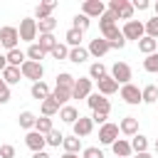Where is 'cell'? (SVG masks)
<instances>
[{
  "label": "cell",
  "instance_id": "9a60e30c",
  "mask_svg": "<svg viewBox=\"0 0 158 158\" xmlns=\"http://www.w3.org/2000/svg\"><path fill=\"white\" fill-rule=\"evenodd\" d=\"M72 128H74V136L77 138H84V136H89L94 131V121H91V116H79V121Z\"/></svg>",
  "mask_w": 158,
  "mask_h": 158
},
{
  "label": "cell",
  "instance_id": "ac0fdd59",
  "mask_svg": "<svg viewBox=\"0 0 158 158\" xmlns=\"http://www.w3.org/2000/svg\"><path fill=\"white\" fill-rule=\"evenodd\" d=\"M30 94H32V99H37V101L42 104L44 99H49V94H52V91H49V86H47L44 81H35V84L30 86Z\"/></svg>",
  "mask_w": 158,
  "mask_h": 158
},
{
  "label": "cell",
  "instance_id": "8d00e7d4",
  "mask_svg": "<svg viewBox=\"0 0 158 158\" xmlns=\"http://www.w3.org/2000/svg\"><path fill=\"white\" fill-rule=\"evenodd\" d=\"M89 25H91V20H89L84 12L74 15V20H72V27H74V30H79V32H86V30H89Z\"/></svg>",
  "mask_w": 158,
  "mask_h": 158
},
{
  "label": "cell",
  "instance_id": "9f6ffc18",
  "mask_svg": "<svg viewBox=\"0 0 158 158\" xmlns=\"http://www.w3.org/2000/svg\"><path fill=\"white\" fill-rule=\"evenodd\" d=\"M156 153H158V141H156Z\"/></svg>",
  "mask_w": 158,
  "mask_h": 158
},
{
  "label": "cell",
  "instance_id": "4316f807",
  "mask_svg": "<svg viewBox=\"0 0 158 158\" xmlns=\"http://www.w3.org/2000/svg\"><path fill=\"white\" fill-rule=\"evenodd\" d=\"M59 106H67V101L72 99V89H62V86H54L52 89V94H49Z\"/></svg>",
  "mask_w": 158,
  "mask_h": 158
},
{
  "label": "cell",
  "instance_id": "f35d334b",
  "mask_svg": "<svg viewBox=\"0 0 158 158\" xmlns=\"http://www.w3.org/2000/svg\"><path fill=\"white\" fill-rule=\"evenodd\" d=\"M116 20H118V17H116L114 12H109V10H106V12H104V15L99 17V30L104 32V30H109V27H114V25H116Z\"/></svg>",
  "mask_w": 158,
  "mask_h": 158
},
{
  "label": "cell",
  "instance_id": "83f0119b",
  "mask_svg": "<svg viewBox=\"0 0 158 158\" xmlns=\"http://www.w3.org/2000/svg\"><path fill=\"white\" fill-rule=\"evenodd\" d=\"M62 148H64V153H79V151H81V138H77L74 133H72V136H64Z\"/></svg>",
  "mask_w": 158,
  "mask_h": 158
},
{
  "label": "cell",
  "instance_id": "f546056e",
  "mask_svg": "<svg viewBox=\"0 0 158 158\" xmlns=\"http://www.w3.org/2000/svg\"><path fill=\"white\" fill-rule=\"evenodd\" d=\"M25 54H27V59H30V62H42V59L47 57V52H44V49H42L37 42H35V44H30Z\"/></svg>",
  "mask_w": 158,
  "mask_h": 158
},
{
  "label": "cell",
  "instance_id": "ffe728a7",
  "mask_svg": "<svg viewBox=\"0 0 158 158\" xmlns=\"http://www.w3.org/2000/svg\"><path fill=\"white\" fill-rule=\"evenodd\" d=\"M81 40H84V32H79V30H74V27H69L67 30V35H64V44L72 49V47H81Z\"/></svg>",
  "mask_w": 158,
  "mask_h": 158
},
{
  "label": "cell",
  "instance_id": "44dd1931",
  "mask_svg": "<svg viewBox=\"0 0 158 158\" xmlns=\"http://www.w3.org/2000/svg\"><path fill=\"white\" fill-rule=\"evenodd\" d=\"M0 77H2V81H5L7 86H12V84H20L22 72H20V67H10V64H7V69H5Z\"/></svg>",
  "mask_w": 158,
  "mask_h": 158
},
{
  "label": "cell",
  "instance_id": "603a6c76",
  "mask_svg": "<svg viewBox=\"0 0 158 158\" xmlns=\"http://www.w3.org/2000/svg\"><path fill=\"white\" fill-rule=\"evenodd\" d=\"M17 123H20V128H25V131H35L37 116H35L32 111H22V114L17 116Z\"/></svg>",
  "mask_w": 158,
  "mask_h": 158
},
{
  "label": "cell",
  "instance_id": "9c48e42d",
  "mask_svg": "<svg viewBox=\"0 0 158 158\" xmlns=\"http://www.w3.org/2000/svg\"><path fill=\"white\" fill-rule=\"evenodd\" d=\"M91 86H94V81H91L89 77H79V79L74 81L72 99H89V94H91Z\"/></svg>",
  "mask_w": 158,
  "mask_h": 158
},
{
  "label": "cell",
  "instance_id": "e0dca14e",
  "mask_svg": "<svg viewBox=\"0 0 158 158\" xmlns=\"http://www.w3.org/2000/svg\"><path fill=\"white\" fill-rule=\"evenodd\" d=\"M111 151H114V156H116V158H131V153H133V148H131V141H126V138H118V141H114Z\"/></svg>",
  "mask_w": 158,
  "mask_h": 158
},
{
  "label": "cell",
  "instance_id": "30bf717a",
  "mask_svg": "<svg viewBox=\"0 0 158 158\" xmlns=\"http://www.w3.org/2000/svg\"><path fill=\"white\" fill-rule=\"evenodd\" d=\"M81 12L91 20V17H101L104 12H106V5H104V0H84L81 2Z\"/></svg>",
  "mask_w": 158,
  "mask_h": 158
},
{
  "label": "cell",
  "instance_id": "e575fe53",
  "mask_svg": "<svg viewBox=\"0 0 158 158\" xmlns=\"http://www.w3.org/2000/svg\"><path fill=\"white\" fill-rule=\"evenodd\" d=\"M37 44H40V47H42V49L49 54V52H52V49L59 44V40H57L54 35H40V42H37Z\"/></svg>",
  "mask_w": 158,
  "mask_h": 158
},
{
  "label": "cell",
  "instance_id": "836d02e7",
  "mask_svg": "<svg viewBox=\"0 0 158 158\" xmlns=\"http://www.w3.org/2000/svg\"><path fill=\"white\" fill-rule=\"evenodd\" d=\"M57 27V20L54 17H47V20H37V32L40 35H52Z\"/></svg>",
  "mask_w": 158,
  "mask_h": 158
},
{
  "label": "cell",
  "instance_id": "b9f144b4",
  "mask_svg": "<svg viewBox=\"0 0 158 158\" xmlns=\"http://www.w3.org/2000/svg\"><path fill=\"white\" fill-rule=\"evenodd\" d=\"M49 57H52V59H69V47H67L64 42H59V44L49 52Z\"/></svg>",
  "mask_w": 158,
  "mask_h": 158
},
{
  "label": "cell",
  "instance_id": "db71d44e",
  "mask_svg": "<svg viewBox=\"0 0 158 158\" xmlns=\"http://www.w3.org/2000/svg\"><path fill=\"white\" fill-rule=\"evenodd\" d=\"M153 12H156V17H158V0L153 2Z\"/></svg>",
  "mask_w": 158,
  "mask_h": 158
},
{
  "label": "cell",
  "instance_id": "8992f818",
  "mask_svg": "<svg viewBox=\"0 0 158 158\" xmlns=\"http://www.w3.org/2000/svg\"><path fill=\"white\" fill-rule=\"evenodd\" d=\"M121 99L128 104V106H138V104H143V96H141V89L136 86V84H123L121 86Z\"/></svg>",
  "mask_w": 158,
  "mask_h": 158
},
{
  "label": "cell",
  "instance_id": "680465c9",
  "mask_svg": "<svg viewBox=\"0 0 158 158\" xmlns=\"http://www.w3.org/2000/svg\"><path fill=\"white\" fill-rule=\"evenodd\" d=\"M156 86H158V84H156Z\"/></svg>",
  "mask_w": 158,
  "mask_h": 158
},
{
  "label": "cell",
  "instance_id": "1f68e13d",
  "mask_svg": "<svg viewBox=\"0 0 158 158\" xmlns=\"http://www.w3.org/2000/svg\"><path fill=\"white\" fill-rule=\"evenodd\" d=\"M131 148H133V153H146L148 151V138L143 133H136L131 138Z\"/></svg>",
  "mask_w": 158,
  "mask_h": 158
},
{
  "label": "cell",
  "instance_id": "7dc6e473",
  "mask_svg": "<svg viewBox=\"0 0 158 158\" xmlns=\"http://www.w3.org/2000/svg\"><path fill=\"white\" fill-rule=\"evenodd\" d=\"M148 7H151V2H148V0H133V10L143 12V10H148Z\"/></svg>",
  "mask_w": 158,
  "mask_h": 158
},
{
  "label": "cell",
  "instance_id": "5bb4252c",
  "mask_svg": "<svg viewBox=\"0 0 158 158\" xmlns=\"http://www.w3.org/2000/svg\"><path fill=\"white\" fill-rule=\"evenodd\" d=\"M96 89H99V94H101V96H111V94H116V91H118V81H116L111 74H106L104 79H99V81H96Z\"/></svg>",
  "mask_w": 158,
  "mask_h": 158
},
{
  "label": "cell",
  "instance_id": "c3c4849f",
  "mask_svg": "<svg viewBox=\"0 0 158 158\" xmlns=\"http://www.w3.org/2000/svg\"><path fill=\"white\" fill-rule=\"evenodd\" d=\"M10 101V86H2L0 89V104H7Z\"/></svg>",
  "mask_w": 158,
  "mask_h": 158
},
{
  "label": "cell",
  "instance_id": "7c38bea8",
  "mask_svg": "<svg viewBox=\"0 0 158 158\" xmlns=\"http://www.w3.org/2000/svg\"><path fill=\"white\" fill-rule=\"evenodd\" d=\"M25 146H27L32 153H40V151H44L47 138H44L42 133H37V131H27V136H25Z\"/></svg>",
  "mask_w": 158,
  "mask_h": 158
},
{
  "label": "cell",
  "instance_id": "60d3db41",
  "mask_svg": "<svg viewBox=\"0 0 158 158\" xmlns=\"http://www.w3.org/2000/svg\"><path fill=\"white\" fill-rule=\"evenodd\" d=\"M143 69L151 72V74H158V52H153V54H148L143 59Z\"/></svg>",
  "mask_w": 158,
  "mask_h": 158
},
{
  "label": "cell",
  "instance_id": "f6af8a7d",
  "mask_svg": "<svg viewBox=\"0 0 158 158\" xmlns=\"http://www.w3.org/2000/svg\"><path fill=\"white\" fill-rule=\"evenodd\" d=\"M91 121L99 123V126H104V123H109V114H104V111H91Z\"/></svg>",
  "mask_w": 158,
  "mask_h": 158
},
{
  "label": "cell",
  "instance_id": "d4e9b609",
  "mask_svg": "<svg viewBox=\"0 0 158 158\" xmlns=\"http://www.w3.org/2000/svg\"><path fill=\"white\" fill-rule=\"evenodd\" d=\"M5 57H7V64H10V67H22V64L27 62V54H25L22 49H10Z\"/></svg>",
  "mask_w": 158,
  "mask_h": 158
},
{
  "label": "cell",
  "instance_id": "6f0895ef",
  "mask_svg": "<svg viewBox=\"0 0 158 158\" xmlns=\"http://www.w3.org/2000/svg\"><path fill=\"white\" fill-rule=\"evenodd\" d=\"M156 42H158V40H156Z\"/></svg>",
  "mask_w": 158,
  "mask_h": 158
},
{
  "label": "cell",
  "instance_id": "bcb514c9",
  "mask_svg": "<svg viewBox=\"0 0 158 158\" xmlns=\"http://www.w3.org/2000/svg\"><path fill=\"white\" fill-rule=\"evenodd\" d=\"M0 158H15V146L12 143H2L0 146Z\"/></svg>",
  "mask_w": 158,
  "mask_h": 158
},
{
  "label": "cell",
  "instance_id": "11a10c76",
  "mask_svg": "<svg viewBox=\"0 0 158 158\" xmlns=\"http://www.w3.org/2000/svg\"><path fill=\"white\" fill-rule=\"evenodd\" d=\"M2 86H7V84H5V81H2V77H0V89H2Z\"/></svg>",
  "mask_w": 158,
  "mask_h": 158
},
{
  "label": "cell",
  "instance_id": "4fadbf2b",
  "mask_svg": "<svg viewBox=\"0 0 158 158\" xmlns=\"http://www.w3.org/2000/svg\"><path fill=\"white\" fill-rule=\"evenodd\" d=\"M86 49H89V54H91V57L101 59L104 54H109V52H111V44H109L104 37H96V40H91V42H89V47H86Z\"/></svg>",
  "mask_w": 158,
  "mask_h": 158
},
{
  "label": "cell",
  "instance_id": "6da1fadb",
  "mask_svg": "<svg viewBox=\"0 0 158 158\" xmlns=\"http://www.w3.org/2000/svg\"><path fill=\"white\" fill-rule=\"evenodd\" d=\"M109 12H114L118 20H133V2H128V0H109V7H106Z\"/></svg>",
  "mask_w": 158,
  "mask_h": 158
},
{
  "label": "cell",
  "instance_id": "ba28073f",
  "mask_svg": "<svg viewBox=\"0 0 158 158\" xmlns=\"http://www.w3.org/2000/svg\"><path fill=\"white\" fill-rule=\"evenodd\" d=\"M118 126L116 123H104V126H99V143H104V146H114V141H118Z\"/></svg>",
  "mask_w": 158,
  "mask_h": 158
},
{
  "label": "cell",
  "instance_id": "7bdbcfd3",
  "mask_svg": "<svg viewBox=\"0 0 158 158\" xmlns=\"http://www.w3.org/2000/svg\"><path fill=\"white\" fill-rule=\"evenodd\" d=\"M146 25V37H153V40H158V17H151L148 22H143Z\"/></svg>",
  "mask_w": 158,
  "mask_h": 158
},
{
  "label": "cell",
  "instance_id": "7a4b0ae2",
  "mask_svg": "<svg viewBox=\"0 0 158 158\" xmlns=\"http://www.w3.org/2000/svg\"><path fill=\"white\" fill-rule=\"evenodd\" d=\"M17 32H20V40H22V42L35 44L37 35H40V32H37V20H35V17H22V20H20Z\"/></svg>",
  "mask_w": 158,
  "mask_h": 158
},
{
  "label": "cell",
  "instance_id": "f907efd6",
  "mask_svg": "<svg viewBox=\"0 0 158 158\" xmlns=\"http://www.w3.org/2000/svg\"><path fill=\"white\" fill-rule=\"evenodd\" d=\"M32 158H52L47 151H40V153H32Z\"/></svg>",
  "mask_w": 158,
  "mask_h": 158
},
{
  "label": "cell",
  "instance_id": "74e56055",
  "mask_svg": "<svg viewBox=\"0 0 158 158\" xmlns=\"http://www.w3.org/2000/svg\"><path fill=\"white\" fill-rule=\"evenodd\" d=\"M74 81H77V77H72L69 72L57 74V86H62V89H74Z\"/></svg>",
  "mask_w": 158,
  "mask_h": 158
},
{
  "label": "cell",
  "instance_id": "8fae6325",
  "mask_svg": "<svg viewBox=\"0 0 158 158\" xmlns=\"http://www.w3.org/2000/svg\"><path fill=\"white\" fill-rule=\"evenodd\" d=\"M86 104H89V109H91V111L111 114V104H109V99H106V96H101L99 91H91V94H89V99H86Z\"/></svg>",
  "mask_w": 158,
  "mask_h": 158
},
{
  "label": "cell",
  "instance_id": "ab89813d",
  "mask_svg": "<svg viewBox=\"0 0 158 158\" xmlns=\"http://www.w3.org/2000/svg\"><path fill=\"white\" fill-rule=\"evenodd\" d=\"M44 138H47V146H52V148H57V146H62V143H64V133H62V131H57V128H54V131H49Z\"/></svg>",
  "mask_w": 158,
  "mask_h": 158
},
{
  "label": "cell",
  "instance_id": "d590c367",
  "mask_svg": "<svg viewBox=\"0 0 158 158\" xmlns=\"http://www.w3.org/2000/svg\"><path fill=\"white\" fill-rule=\"evenodd\" d=\"M35 131H37V133H42V136H47L49 131H54L52 118H49V116H40V118H37V123H35Z\"/></svg>",
  "mask_w": 158,
  "mask_h": 158
},
{
  "label": "cell",
  "instance_id": "816d5d0a",
  "mask_svg": "<svg viewBox=\"0 0 158 158\" xmlns=\"http://www.w3.org/2000/svg\"><path fill=\"white\" fill-rule=\"evenodd\" d=\"M136 158H153V156H151V153L146 151V153H136Z\"/></svg>",
  "mask_w": 158,
  "mask_h": 158
},
{
  "label": "cell",
  "instance_id": "5b68a950",
  "mask_svg": "<svg viewBox=\"0 0 158 158\" xmlns=\"http://www.w3.org/2000/svg\"><path fill=\"white\" fill-rule=\"evenodd\" d=\"M20 72H22V77L30 79L32 84H35V81H42V77H44V67H42V62H30V59L20 67Z\"/></svg>",
  "mask_w": 158,
  "mask_h": 158
},
{
  "label": "cell",
  "instance_id": "d6986e66",
  "mask_svg": "<svg viewBox=\"0 0 158 158\" xmlns=\"http://www.w3.org/2000/svg\"><path fill=\"white\" fill-rule=\"evenodd\" d=\"M54 10H57V2H54V0H49V2H40V5L35 7V17H37V20H47V17H52Z\"/></svg>",
  "mask_w": 158,
  "mask_h": 158
},
{
  "label": "cell",
  "instance_id": "3957f363",
  "mask_svg": "<svg viewBox=\"0 0 158 158\" xmlns=\"http://www.w3.org/2000/svg\"><path fill=\"white\" fill-rule=\"evenodd\" d=\"M121 32H123V37H126V42H128V40H133V42H138L141 37H146V25H143L141 20H128V22H123V27H121Z\"/></svg>",
  "mask_w": 158,
  "mask_h": 158
},
{
  "label": "cell",
  "instance_id": "7402d4cb",
  "mask_svg": "<svg viewBox=\"0 0 158 158\" xmlns=\"http://www.w3.org/2000/svg\"><path fill=\"white\" fill-rule=\"evenodd\" d=\"M79 116H81V114H79V111H77L74 106H69V104L59 109V118H62L64 123H72V126H74V123L79 121Z\"/></svg>",
  "mask_w": 158,
  "mask_h": 158
},
{
  "label": "cell",
  "instance_id": "d6a6232c",
  "mask_svg": "<svg viewBox=\"0 0 158 158\" xmlns=\"http://www.w3.org/2000/svg\"><path fill=\"white\" fill-rule=\"evenodd\" d=\"M141 96H143V104H156L158 101V86L156 84H148L141 89Z\"/></svg>",
  "mask_w": 158,
  "mask_h": 158
},
{
  "label": "cell",
  "instance_id": "cb8c5ba5",
  "mask_svg": "<svg viewBox=\"0 0 158 158\" xmlns=\"http://www.w3.org/2000/svg\"><path fill=\"white\" fill-rule=\"evenodd\" d=\"M138 52H143V54L148 57V54L158 52V42H156L153 37H141V40H138Z\"/></svg>",
  "mask_w": 158,
  "mask_h": 158
},
{
  "label": "cell",
  "instance_id": "f1b7e54d",
  "mask_svg": "<svg viewBox=\"0 0 158 158\" xmlns=\"http://www.w3.org/2000/svg\"><path fill=\"white\" fill-rule=\"evenodd\" d=\"M59 109H62V106H59V104H57L52 96H49V99H44V101H42V106H40L42 116H49V118H52L54 114H59Z\"/></svg>",
  "mask_w": 158,
  "mask_h": 158
},
{
  "label": "cell",
  "instance_id": "2e32d148",
  "mask_svg": "<svg viewBox=\"0 0 158 158\" xmlns=\"http://www.w3.org/2000/svg\"><path fill=\"white\" fill-rule=\"evenodd\" d=\"M118 131H121L123 136L133 138V136L138 133V118H136V116H123L121 123H118Z\"/></svg>",
  "mask_w": 158,
  "mask_h": 158
},
{
  "label": "cell",
  "instance_id": "ee69618b",
  "mask_svg": "<svg viewBox=\"0 0 158 158\" xmlns=\"http://www.w3.org/2000/svg\"><path fill=\"white\" fill-rule=\"evenodd\" d=\"M81 158H104V151L96 148V146H89V148L81 151Z\"/></svg>",
  "mask_w": 158,
  "mask_h": 158
},
{
  "label": "cell",
  "instance_id": "52a82bcc",
  "mask_svg": "<svg viewBox=\"0 0 158 158\" xmlns=\"http://www.w3.org/2000/svg\"><path fill=\"white\" fill-rule=\"evenodd\" d=\"M111 77L123 86V84H131L133 72H131V67H128L126 62H114V67H111Z\"/></svg>",
  "mask_w": 158,
  "mask_h": 158
},
{
  "label": "cell",
  "instance_id": "484cf974",
  "mask_svg": "<svg viewBox=\"0 0 158 158\" xmlns=\"http://www.w3.org/2000/svg\"><path fill=\"white\" fill-rule=\"evenodd\" d=\"M91 54H89V49L86 47H72L69 49V62H74V64H81V62H86Z\"/></svg>",
  "mask_w": 158,
  "mask_h": 158
},
{
  "label": "cell",
  "instance_id": "681fc988",
  "mask_svg": "<svg viewBox=\"0 0 158 158\" xmlns=\"http://www.w3.org/2000/svg\"><path fill=\"white\" fill-rule=\"evenodd\" d=\"M5 69H7V57H5V54H0V74H2Z\"/></svg>",
  "mask_w": 158,
  "mask_h": 158
},
{
  "label": "cell",
  "instance_id": "4dcf8cb0",
  "mask_svg": "<svg viewBox=\"0 0 158 158\" xmlns=\"http://www.w3.org/2000/svg\"><path fill=\"white\" fill-rule=\"evenodd\" d=\"M109 72H106V67L101 64V62H94V64H89V79L91 81H99V79H104Z\"/></svg>",
  "mask_w": 158,
  "mask_h": 158
},
{
  "label": "cell",
  "instance_id": "f5cc1de1",
  "mask_svg": "<svg viewBox=\"0 0 158 158\" xmlns=\"http://www.w3.org/2000/svg\"><path fill=\"white\" fill-rule=\"evenodd\" d=\"M62 158H79V153H64Z\"/></svg>",
  "mask_w": 158,
  "mask_h": 158
},
{
  "label": "cell",
  "instance_id": "277c9868",
  "mask_svg": "<svg viewBox=\"0 0 158 158\" xmlns=\"http://www.w3.org/2000/svg\"><path fill=\"white\" fill-rule=\"evenodd\" d=\"M17 42H20L17 27H12V25L0 27V47H5V49L10 52V49H17Z\"/></svg>",
  "mask_w": 158,
  "mask_h": 158
}]
</instances>
